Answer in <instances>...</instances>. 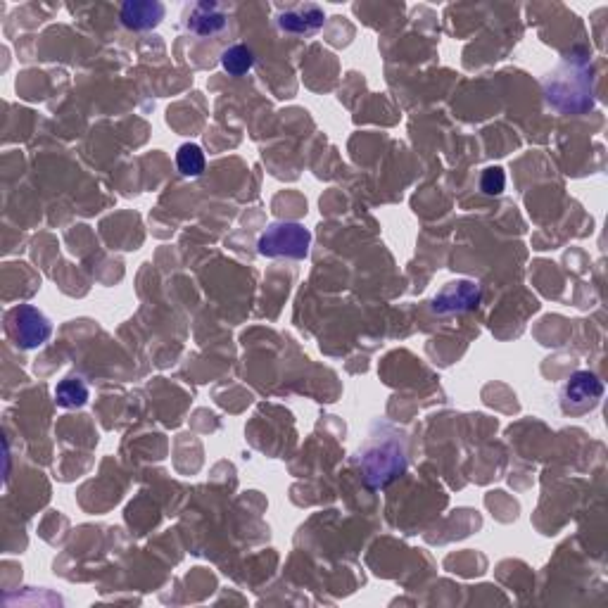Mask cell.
I'll list each match as a JSON object with an SVG mask.
<instances>
[{
  "mask_svg": "<svg viewBox=\"0 0 608 608\" xmlns=\"http://www.w3.org/2000/svg\"><path fill=\"white\" fill-rule=\"evenodd\" d=\"M122 24L131 31H150L164 19V5L157 0H129L122 5Z\"/></svg>",
  "mask_w": 608,
  "mask_h": 608,
  "instance_id": "cell-9",
  "label": "cell"
},
{
  "mask_svg": "<svg viewBox=\"0 0 608 608\" xmlns=\"http://www.w3.org/2000/svg\"><path fill=\"white\" fill-rule=\"evenodd\" d=\"M183 24H186V29L195 36H214L226 29L228 15L224 5L205 0V3L193 5V8L186 12V22Z\"/></svg>",
  "mask_w": 608,
  "mask_h": 608,
  "instance_id": "cell-8",
  "label": "cell"
},
{
  "mask_svg": "<svg viewBox=\"0 0 608 608\" xmlns=\"http://www.w3.org/2000/svg\"><path fill=\"white\" fill-rule=\"evenodd\" d=\"M5 331L19 350H36L53 335V323L34 304H19L5 316Z\"/></svg>",
  "mask_w": 608,
  "mask_h": 608,
  "instance_id": "cell-3",
  "label": "cell"
},
{
  "mask_svg": "<svg viewBox=\"0 0 608 608\" xmlns=\"http://www.w3.org/2000/svg\"><path fill=\"white\" fill-rule=\"evenodd\" d=\"M55 402H57V407H62V409L84 407V404L88 402V385L84 383V378L72 376V378L60 380L55 388Z\"/></svg>",
  "mask_w": 608,
  "mask_h": 608,
  "instance_id": "cell-10",
  "label": "cell"
},
{
  "mask_svg": "<svg viewBox=\"0 0 608 608\" xmlns=\"http://www.w3.org/2000/svg\"><path fill=\"white\" fill-rule=\"evenodd\" d=\"M276 22H278V29H281L283 34L312 36L323 27L326 15H323V10L319 8V5L302 3V5H293V8L281 10V15H278Z\"/></svg>",
  "mask_w": 608,
  "mask_h": 608,
  "instance_id": "cell-7",
  "label": "cell"
},
{
  "mask_svg": "<svg viewBox=\"0 0 608 608\" xmlns=\"http://www.w3.org/2000/svg\"><path fill=\"white\" fill-rule=\"evenodd\" d=\"M359 466L366 485L373 490L390 485L407 471V437L390 423H376L369 440L359 449Z\"/></svg>",
  "mask_w": 608,
  "mask_h": 608,
  "instance_id": "cell-1",
  "label": "cell"
},
{
  "mask_svg": "<svg viewBox=\"0 0 608 608\" xmlns=\"http://www.w3.org/2000/svg\"><path fill=\"white\" fill-rule=\"evenodd\" d=\"M601 397H604V383L597 373L592 371H575L561 385L559 404L566 416H585L589 411L599 407Z\"/></svg>",
  "mask_w": 608,
  "mask_h": 608,
  "instance_id": "cell-5",
  "label": "cell"
},
{
  "mask_svg": "<svg viewBox=\"0 0 608 608\" xmlns=\"http://www.w3.org/2000/svg\"><path fill=\"white\" fill-rule=\"evenodd\" d=\"M176 167H179L183 176L195 179V176H200L205 171V152H202L200 145L183 143L179 152H176Z\"/></svg>",
  "mask_w": 608,
  "mask_h": 608,
  "instance_id": "cell-12",
  "label": "cell"
},
{
  "mask_svg": "<svg viewBox=\"0 0 608 608\" xmlns=\"http://www.w3.org/2000/svg\"><path fill=\"white\" fill-rule=\"evenodd\" d=\"M592 65L585 57H566L544 79L547 103L561 112H585L594 105Z\"/></svg>",
  "mask_w": 608,
  "mask_h": 608,
  "instance_id": "cell-2",
  "label": "cell"
},
{
  "mask_svg": "<svg viewBox=\"0 0 608 608\" xmlns=\"http://www.w3.org/2000/svg\"><path fill=\"white\" fill-rule=\"evenodd\" d=\"M309 245H312V233L302 224L295 221H281V224H271L259 238L257 250L262 257L269 259H304L309 255Z\"/></svg>",
  "mask_w": 608,
  "mask_h": 608,
  "instance_id": "cell-4",
  "label": "cell"
},
{
  "mask_svg": "<svg viewBox=\"0 0 608 608\" xmlns=\"http://www.w3.org/2000/svg\"><path fill=\"white\" fill-rule=\"evenodd\" d=\"M506 186V176L502 169H485L483 171V179H480V190H483L485 195H502Z\"/></svg>",
  "mask_w": 608,
  "mask_h": 608,
  "instance_id": "cell-13",
  "label": "cell"
},
{
  "mask_svg": "<svg viewBox=\"0 0 608 608\" xmlns=\"http://www.w3.org/2000/svg\"><path fill=\"white\" fill-rule=\"evenodd\" d=\"M483 300V288L475 281H452L433 297V312L437 316H452V314H464L468 309L478 307Z\"/></svg>",
  "mask_w": 608,
  "mask_h": 608,
  "instance_id": "cell-6",
  "label": "cell"
},
{
  "mask_svg": "<svg viewBox=\"0 0 608 608\" xmlns=\"http://www.w3.org/2000/svg\"><path fill=\"white\" fill-rule=\"evenodd\" d=\"M252 65H255V53L243 46V43L226 48L224 55H221V67L231 76H245L252 69Z\"/></svg>",
  "mask_w": 608,
  "mask_h": 608,
  "instance_id": "cell-11",
  "label": "cell"
}]
</instances>
